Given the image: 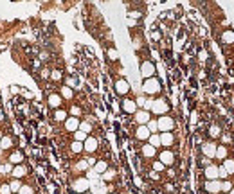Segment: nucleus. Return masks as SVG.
Listing matches in <instances>:
<instances>
[{
	"mask_svg": "<svg viewBox=\"0 0 234 194\" xmlns=\"http://www.w3.org/2000/svg\"><path fill=\"white\" fill-rule=\"evenodd\" d=\"M225 156H227V147H225V146H218V147H216L214 158H220V160H222V158H225Z\"/></svg>",
	"mask_w": 234,
	"mask_h": 194,
	"instance_id": "20",
	"label": "nucleus"
},
{
	"mask_svg": "<svg viewBox=\"0 0 234 194\" xmlns=\"http://www.w3.org/2000/svg\"><path fill=\"white\" fill-rule=\"evenodd\" d=\"M9 160H11V164H20V162L23 160V156H22V153H13Z\"/></svg>",
	"mask_w": 234,
	"mask_h": 194,
	"instance_id": "29",
	"label": "nucleus"
},
{
	"mask_svg": "<svg viewBox=\"0 0 234 194\" xmlns=\"http://www.w3.org/2000/svg\"><path fill=\"white\" fill-rule=\"evenodd\" d=\"M90 130H92L90 122H79V131H83V133H88Z\"/></svg>",
	"mask_w": 234,
	"mask_h": 194,
	"instance_id": "30",
	"label": "nucleus"
},
{
	"mask_svg": "<svg viewBox=\"0 0 234 194\" xmlns=\"http://www.w3.org/2000/svg\"><path fill=\"white\" fill-rule=\"evenodd\" d=\"M70 112H72V115H79V113H81V110H79L78 106H72V110H70Z\"/></svg>",
	"mask_w": 234,
	"mask_h": 194,
	"instance_id": "44",
	"label": "nucleus"
},
{
	"mask_svg": "<svg viewBox=\"0 0 234 194\" xmlns=\"http://www.w3.org/2000/svg\"><path fill=\"white\" fill-rule=\"evenodd\" d=\"M65 117H67V113H65V112H61V110H58V112H56V115H54V119H56V120H65Z\"/></svg>",
	"mask_w": 234,
	"mask_h": 194,
	"instance_id": "40",
	"label": "nucleus"
},
{
	"mask_svg": "<svg viewBox=\"0 0 234 194\" xmlns=\"http://www.w3.org/2000/svg\"><path fill=\"white\" fill-rule=\"evenodd\" d=\"M83 149H85V151H88V153H94V151L98 149V140H96V138H92V137H88V138L83 142Z\"/></svg>",
	"mask_w": 234,
	"mask_h": 194,
	"instance_id": "6",
	"label": "nucleus"
},
{
	"mask_svg": "<svg viewBox=\"0 0 234 194\" xmlns=\"http://www.w3.org/2000/svg\"><path fill=\"white\" fill-rule=\"evenodd\" d=\"M65 128L69 130V131H78V128H79V120H78V117H69L67 120H65Z\"/></svg>",
	"mask_w": 234,
	"mask_h": 194,
	"instance_id": "7",
	"label": "nucleus"
},
{
	"mask_svg": "<svg viewBox=\"0 0 234 194\" xmlns=\"http://www.w3.org/2000/svg\"><path fill=\"white\" fill-rule=\"evenodd\" d=\"M108 56H110L112 59H115V58H117V52L114 50V49H110V50H108Z\"/></svg>",
	"mask_w": 234,
	"mask_h": 194,
	"instance_id": "45",
	"label": "nucleus"
},
{
	"mask_svg": "<svg viewBox=\"0 0 234 194\" xmlns=\"http://www.w3.org/2000/svg\"><path fill=\"white\" fill-rule=\"evenodd\" d=\"M171 144H173V135L169 131L160 135V146H171Z\"/></svg>",
	"mask_w": 234,
	"mask_h": 194,
	"instance_id": "16",
	"label": "nucleus"
},
{
	"mask_svg": "<svg viewBox=\"0 0 234 194\" xmlns=\"http://www.w3.org/2000/svg\"><path fill=\"white\" fill-rule=\"evenodd\" d=\"M25 173H27V169H25L23 165H16V167L13 169V173H11V175L15 176L16 180H20V178H23V176H25Z\"/></svg>",
	"mask_w": 234,
	"mask_h": 194,
	"instance_id": "17",
	"label": "nucleus"
},
{
	"mask_svg": "<svg viewBox=\"0 0 234 194\" xmlns=\"http://www.w3.org/2000/svg\"><path fill=\"white\" fill-rule=\"evenodd\" d=\"M115 90H117V94H121V95H122V94H126V92L130 90V85H128L124 79H119V81L115 83Z\"/></svg>",
	"mask_w": 234,
	"mask_h": 194,
	"instance_id": "11",
	"label": "nucleus"
},
{
	"mask_svg": "<svg viewBox=\"0 0 234 194\" xmlns=\"http://www.w3.org/2000/svg\"><path fill=\"white\" fill-rule=\"evenodd\" d=\"M164 169V164L160 162V160H157V162H153V171L155 173H158V171H162Z\"/></svg>",
	"mask_w": 234,
	"mask_h": 194,
	"instance_id": "37",
	"label": "nucleus"
},
{
	"mask_svg": "<svg viewBox=\"0 0 234 194\" xmlns=\"http://www.w3.org/2000/svg\"><path fill=\"white\" fill-rule=\"evenodd\" d=\"M114 176H115V173H114V171H108V169H106V171L103 173V180H106V182H110V180H112Z\"/></svg>",
	"mask_w": 234,
	"mask_h": 194,
	"instance_id": "35",
	"label": "nucleus"
},
{
	"mask_svg": "<svg viewBox=\"0 0 234 194\" xmlns=\"http://www.w3.org/2000/svg\"><path fill=\"white\" fill-rule=\"evenodd\" d=\"M5 173H13L11 164H4V165H0V176H4Z\"/></svg>",
	"mask_w": 234,
	"mask_h": 194,
	"instance_id": "28",
	"label": "nucleus"
},
{
	"mask_svg": "<svg viewBox=\"0 0 234 194\" xmlns=\"http://www.w3.org/2000/svg\"><path fill=\"white\" fill-rule=\"evenodd\" d=\"M144 92L146 94H157L158 90H160V83H158V79L155 78H150V79H146L144 81Z\"/></svg>",
	"mask_w": 234,
	"mask_h": 194,
	"instance_id": "1",
	"label": "nucleus"
},
{
	"mask_svg": "<svg viewBox=\"0 0 234 194\" xmlns=\"http://www.w3.org/2000/svg\"><path fill=\"white\" fill-rule=\"evenodd\" d=\"M151 110H153L155 113H166V112H168V104H166V101L158 99V101H155V102H153Z\"/></svg>",
	"mask_w": 234,
	"mask_h": 194,
	"instance_id": "8",
	"label": "nucleus"
},
{
	"mask_svg": "<svg viewBox=\"0 0 234 194\" xmlns=\"http://www.w3.org/2000/svg\"><path fill=\"white\" fill-rule=\"evenodd\" d=\"M122 110L126 113H135L137 112V102L135 101H124L122 102Z\"/></svg>",
	"mask_w": 234,
	"mask_h": 194,
	"instance_id": "13",
	"label": "nucleus"
},
{
	"mask_svg": "<svg viewBox=\"0 0 234 194\" xmlns=\"http://www.w3.org/2000/svg\"><path fill=\"white\" fill-rule=\"evenodd\" d=\"M52 79H54V81H59V79H61V72L54 70V72H52Z\"/></svg>",
	"mask_w": 234,
	"mask_h": 194,
	"instance_id": "43",
	"label": "nucleus"
},
{
	"mask_svg": "<svg viewBox=\"0 0 234 194\" xmlns=\"http://www.w3.org/2000/svg\"><path fill=\"white\" fill-rule=\"evenodd\" d=\"M74 189H76L78 192H85V191L88 189V182L83 180V178H79V180H76V183H74Z\"/></svg>",
	"mask_w": 234,
	"mask_h": 194,
	"instance_id": "15",
	"label": "nucleus"
},
{
	"mask_svg": "<svg viewBox=\"0 0 234 194\" xmlns=\"http://www.w3.org/2000/svg\"><path fill=\"white\" fill-rule=\"evenodd\" d=\"M61 95L65 97V99H70V97H72V90H70L69 86H63V88H61Z\"/></svg>",
	"mask_w": 234,
	"mask_h": 194,
	"instance_id": "32",
	"label": "nucleus"
},
{
	"mask_svg": "<svg viewBox=\"0 0 234 194\" xmlns=\"http://www.w3.org/2000/svg\"><path fill=\"white\" fill-rule=\"evenodd\" d=\"M135 120L140 124V126H146V124L150 122V112H146V110L135 112Z\"/></svg>",
	"mask_w": 234,
	"mask_h": 194,
	"instance_id": "5",
	"label": "nucleus"
},
{
	"mask_svg": "<svg viewBox=\"0 0 234 194\" xmlns=\"http://www.w3.org/2000/svg\"><path fill=\"white\" fill-rule=\"evenodd\" d=\"M72 151H74V153H79V151H83V144L74 140V142H72Z\"/></svg>",
	"mask_w": 234,
	"mask_h": 194,
	"instance_id": "34",
	"label": "nucleus"
},
{
	"mask_svg": "<svg viewBox=\"0 0 234 194\" xmlns=\"http://www.w3.org/2000/svg\"><path fill=\"white\" fill-rule=\"evenodd\" d=\"M205 191H207V192H213V194H218L222 191V182H220V180H207Z\"/></svg>",
	"mask_w": 234,
	"mask_h": 194,
	"instance_id": "4",
	"label": "nucleus"
},
{
	"mask_svg": "<svg viewBox=\"0 0 234 194\" xmlns=\"http://www.w3.org/2000/svg\"><path fill=\"white\" fill-rule=\"evenodd\" d=\"M222 191H223V192H231V191H232L231 182H223V183H222Z\"/></svg>",
	"mask_w": 234,
	"mask_h": 194,
	"instance_id": "36",
	"label": "nucleus"
},
{
	"mask_svg": "<svg viewBox=\"0 0 234 194\" xmlns=\"http://www.w3.org/2000/svg\"><path fill=\"white\" fill-rule=\"evenodd\" d=\"M140 74L146 79L153 78V74H155V65H153L151 61H144V63L140 65Z\"/></svg>",
	"mask_w": 234,
	"mask_h": 194,
	"instance_id": "3",
	"label": "nucleus"
},
{
	"mask_svg": "<svg viewBox=\"0 0 234 194\" xmlns=\"http://www.w3.org/2000/svg\"><path fill=\"white\" fill-rule=\"evenodd\" d=\"M173 158H175V156H173L171 151H162V153H160V162H162L164 165H171V164H173Z\"/></svg>",
	"mask_w": 234,
	"mask_h": 194,
	"instance_id": "12",
	"label": "nucleus"
},
{
	"mask_svg": "<svg viewBox=\"0 0 234 194\" xmlns=\"http://www.w3.org/2000/svg\"><path fill=\"white\" fill-rule=\"evenodd\" d=\"M231 194H234V191H231Z\"/></svg>",
	"mask_w": 234,
	"mask_h": 194,
	"instance_id": "46",
	"label": "nucleus"
},
{
	"mask_svg": "<svg viewBox=\"0 0 234 194\" xmlns=\"http://www.w3.org/2000/svg\"><path fill=\"white\" fill-rule=\"evenodd\" d=\"M146 126H148V130H150V133H151V135H153L157 130H158V124H157V120H151V119H150V122H148Z\"/></svg>",
	"mask_w": 234,
	"mask_h": 194,
	"instance_id": "26",
	"label": "nucleus"
},
{
	"mask_svg": "<svg viewBox=\"0 0 234 194\" xmlns=\"http://www.w3.org/2000/svg\"><path fill=\"white\" fill-rule=\"evenodd\" d=\"M148 140H150V146H153L155 149L160 146V135H155V133H153V135H150Z\"/></svg>",
	"mask_w": 234,
	"mask_h": 194,
	"instance_id": "21",
	"label": "nucleus"
},
{
	"mask_svg": "<svg viewBox=\"0 0 234 194\" xmlns=\"http://www.w3.org/2000/svg\"><path fill=\"white\" fill-rule=\"evenodd\" d=\"M227 175H229V173L225 171V167H223V165H222V167H218V178H227Z\"/></svg>",
	"mask_w": 234,
	"mask_h": 194,
	"instance_id": "39",
	"label": "nucleus"
},
{
	"mask_svg": "<svg viewBox=\"0 0 234 194\" xmlns=\"http://www.w3.org/2000/svg\"><path fill=\"white\" fill-rule=\"evenodd\" d=\"M18 194H34V191H33V187H29V185H22V189H20Z\"/></svg>",
	"mask_w": 234,
	"mask_h": 194,
	"instance_id": "33",
	"label": "nucleus"
},
{
	"mask_svg": "<svg viewBox=\"0 0 234 194\" xmlns=\"http://www.w3.org/2000/svg\"><path fill=\"white\" fill-rule=\"evenodd\" d=\"M87 167H88V162H85V160H81L78 164V169H87Z\"/></svg>",
	"mask_w": 234,
	"mask_h": 194,
	"instance_id": "42",
	"label": "nucleus"
},
{
	"mask_svg": "<svg viewBox=\"0 0 234 194\" xmlns=\"http://www.w3.org/2000/svg\"><path fill=\"white\" fill-rule=\"evenodd\" d=\"M83 194H88V192H83Z\"/></svg>",
	"mask_w": 234,
	"mask_h": 194,
	"instance_id": "47",
	"label": "nucleus"
},
{
	"mask_svg": "<svg viewBox=\"0 0 234 194\" xmlns=\"http://www.w3.org/2000/svg\"><path fill=\"white\" fill-rule=\"evenodd\" d=\"M9 187H11V191H13V192H20L22 183H20V180H16V178H15V180L11 182V185H9Z\"/></svg>",
	"mask_w": 234,
	"mask_h": 194,
	"instance_id": "25",
	"label": "nucleus"
},
{
	"mask_svg": "<svg viewBox=\"0 0 234 194\" xmlns=\"http://www.w3.org/2000/svg\"><path fill=\"white\" fill-rule=\"evenodd\" d=\"M13 191H11V187L9 185H2L0 187V194H11Z\"/></svg>",
	"mask_w": 234,
	"mask_h": 194,
	"instance_id": "41",
	"label": "nucleus"
},
{
	"mask_svg": "<svg viewBox=\"0 0 234 194\" xmlns=\"http://www.w3.org/2000/svg\"><path fill=\"white\" fill-rule=\"evenodd\" d=\"M157 124H158V130H160L162 133H168V131H171V128H173V119H171V117H160V119L157 120Z\"/></svg>",
	"mask_w": 234,
	"mask_h": 194,
	"instance_id": "2",
	"label": "nucleus"
},
{
	"mask_svg": "<svg viewBox=\"0 0 234 194\" xmlns=\"http://www.w3.org/2000/svg\"><path fill=\"white\" fill-rule=\"evenodd\" d=\"M106 171V162H96V173H105Z\"/></svg>",
	"mask_w": 234,
	"mask_h": 194,
	"instance_id": "31",
	"label": "nucleus"
},
{
	"mask_svg": "<svg viewBox=\"0 0 234 194\" xmlns=\"http://www.w3.org/2000/svg\"><path fill=\"white\" fill-rule=\"evenodd\" d=\"M49 104H51L52 108H58L59 104H61V97H59V95H56V94L49 95Z\"/></svg>",
	"mask_w": 234,
	"mask_h": 194,
	"instance_id": "19",
	"label": "nucleus"
},
{
	"mask_svg": "<svg viewBox=\"0 0 234 194\" xmlns=\"http://www.w3.org/2000/svg\"><path fill=\"white\" fill-rule=\"evenodd\" d=\"M11 146H13L11 137H2V138H0V149H9Z\"/></svg>",
	"mask_w": 234,
	"mask_h": 194,
	"instance_id": "18",
	"label": "nucleus"
},
{
	"mask_svg": "<svg viewBox=\"0 0 234 194\" xmlns=\"http://www.w3.org/2000/svg\"><path fill=\"white\" fill-rule=\"evenodd\" d=\"M222 40H223L225 43H232V41H234V33H232V31H225V33H223V36H222Z\"/></svg>",
	"mask_w": 234,
	"mask_h": 194,
	"instance_id": "23",
	"label": "nucleus"
},
{
	"mask_svg": "<svg viewBox=\"0 0 234 194\" xmlns=\"http://www.w3.org/2000/svg\"><path fill=\"white\" fill-rule=\"evenodd\" d=\"M150 130H148V126H139V130H137V138H140V140H146V138H150Z\"/></svg>",
	"mask_w": 234,
	"mask_h": 194,
	"instance_id": "14",
	"label": "nucleus"
},
{
	"mask_svg": "<svg viewBox=\"0 0 234 194\" xmlns=\"http://www.w3.org/2000/svg\"><path fill=\"white\" fill-rule=\"evenodd\" d=\"M142 153H144V156H155V147L153 146H142Z\"/></svg>",
	"mask_w": 234,
	"mask_h": 194,
	"instance_id": "22",
	"label": "nucleus"
},
{
	"mask_svg": "<svg viewBox=\"0 0 234 194\" xmlns=\"http://www.w3.org/2000/svg\"><path fill=\"white\" fill-rule=\"evenodd\" d=\"M209 133H211V137H220V128L218 126H211Z\"/></svg>",
	"mask_w": 234,
	"mask_h": 194,
	"instance_id": "38",
	"label": "nucleus"
},
{
	"mask_svg": "<svg viewBox=\"0 0 234 194\" xmlns=\"http://www.w3.org/2000/svg\"><path fill=\"white\" fill-rule=\"evenodd\" d=\"M74 138H76V142H81V144H83L88 137H87V133H83V131H76V133H74Z\"/></svg>",
	"mask_w": 234,
	"mask_h": 194,
	"instance_id": "27",
	"label": "nucleus"
},
{
	"mask_svg": "<svg viewBox=\"0 0 234 194\" xmlns=\"http://www.w3.org/2000/svg\"><path fill=\"white\" fill-rule=\"evenodd\" d=\"M223 167H225V171H227L229 175H232L234 173V160H225V162H223Z\"/></svg>",
	"mask_w": 234,
	"mask_h": 194,
	"instance_id": "24",
	"label": "nucleus"
},
{
	"mask_svg": "<svg viewBox=\"0 0 234 194\" xmlns=\"http://www.w3.org/2000/svg\"><path fill=\"white\" fill-rule=\"evenodd\" d=\"M202 151H204L205 158H214L216 156V146L214 144H204V146H202Z\"/></svg>",
	"mask_w": 234,
	"mask_h": 194,
	"instance_id": "10",
	"label": "nucleus"
},
{
	"mask_svg": "<svg viewBox=\"0 0 234 194\" xmlns=\"http://www.w3.org/2000/svg\"><path fill=\"white\" fill-rule=\"evenodd\" d=\"M205 176H207V180H218V165L209 164L205 167Z\"/></svg>",
	"mask_w": 234,
	"mask_h": 194,
	"instance_id": "9",
	"label": "nucleus"
}]
</instances>
